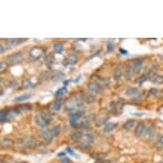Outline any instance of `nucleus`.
<instances>
[{"mask_svg": "<svg viewBox=\"0 0 163 163\" xmlns=\"http://www.w3.org/2000/svg\"><path fill=\"white\" fill-rule=\"evenodd\" d=\"M84 105V99H83V93H77L73 97L69 98L64 102V109L68 112H73L76 110L83 109Z\"/></svg>", "mask_w": 163, "mask_h": 163, "instance_id": "f257e3e1", "label": "nucleus"}, {"mask_svg": "<svg viewBox=\"0 0 163 163\" xmlns=\"http://www.w3.org/2000/svg\"><path fill=\"white\" fill-rule=\"evenodd\" d=\"M51 115H52V113L50 111H41L35 115L33 121L39 128H46L51 122Z\"/></svg>", "mask_w": 163, "mask_h": 163, "instance_id": "f03ea898", "label": "nucleus"}, {"mask_svg": "<svg viewBox=\"0 0 163 163\" xmlns=\"http://www.w3.org/2000/svg\"><path fill=\"white\" fill-rule=\"evenodd\" d=\"M40 137H41V139L44 141V142L48 143V144H50V143H52L54 138L56 137V135H54V131H52V128H49V129H46V130L41 131Z\"/></svg>", "mask_w": 163, "mask_h": 163, "instance_id": "7ed1b4c3", "label": "nucleus"}, {"mask_svg": "<svg viewBox=\"0 0 163 163\" xmlns=\"http://www.w3.org/2000/svg\"><path fill=\"white\" fill-rule=\"evenodd\" d=\"M156 124L151 123V124H149L148 127H147V130H145V133H144L145 140L152 141L153 139L156 138Z\"/></svg>", "mask_w": 163, "mask_h": 163, "instance_id": "20e7f679", "label": "nucleus"}, {"mask_svg": "<svg viewBox=\"0 0 163 163\" xmlns=\"http://www.w3.org/2000/svg\"><path fill=\"white\" fill-rule=\"evenodd\" d=\"M93 120H94V115L93 114L86 115L84 118H82V121L80 122L79 128L81 129V130H88V129L91 127Z\"/></svg>", "mask_w": 163, "mask_h": 163, "instance_id": "39448f33", "label": "nucleus"}, {"mask_svg": "<svg viewBox=\"0 0 163 163\" xmlns=\"http://www.w3.org/2000/svg\"><path fill=\"white\" fill-rule=\"evenodd\" d=\"M23 54L22 52H15V54H11L7 57V61L10 64H18L22 61Z\"/></svg>", "mask_w": 163, "mask_h": 163, "instance_id": "423d86ee", "label": "nucleus"}, {"mask_svg": "<svg viewBox=\"0 0 163 163\" xmlns=\"http://www.w3.org/2000/svg\"><path fill=\"white\" fill-rule=\"evenodd\" d=\"M87 89H88V91H89V93H92L95 95V94H98V93H101V92L105 90V88L101 87L100 84L95 83V82L90 81L87 86Z\"/></svg>", "mask_w": 163, "mask_h": 163, "instance_id": "0eeeda50", "label": "nucleus"}, {"mask_svg": "<svg viewBox=\"0 0 163 163\" xmlns=\"http://www.w3.org/2000/svg\"><path fill=\"white\" fill-rule=\"evenodd\" d=\"M124 66H125L124 63H120L114 68V72H113V79H114V81L118 82L122 79L123 74H124Z\"/></svg>", "mask_w": 163, "mask_h": 163, "instance_id": "6e6552de", "label": "nucleus"}, {"mask_svg": "<svg viewBox=\"0 0 163 163\" xmlns=\"http://www.w3.org/2000/svg\"><path fill=\"white\" fill-rule=\"evenodd\" d=\"M29 54H30L32 59L38 60V59L42 58L44 56V50L42 48H39V47H33V48H31L29 50Z\"/></svg>", "mask_w": 163, "mask_h": 163, "instance_id": "1a4fd4ad", "label": "nucleus"}, {"mask_svg": "<svg viewBox=\"0 0 163 163\" xmlns=\"http://www.w3.org/2000/svg\"><path fill=\"white\" fill-rule=\"evenodd\" d=\"M143 63H144V61H143L142 58H135L133 59L132 61H131V67H132V70L134 71V73H139V72L142 70L143 68Z\"/></svg>", "mask_w": 163, "mask_h": 163, "instance_id": "9d476101", "label": "nucleus"}, {"mask_svg": "<svg viewBox=\"0 0 163 163\" xmlns=\"http://www.w3.org/2000/svg\"><path fill=\"white\" fill-rule=\"evenodd\" d=\"M79 61V57L76 52H70V54H67L66 60H64V64L66 66H74V64L78 63Z\"/></svg>", "mask_w": 163, "mask_h": 163, "instance_id": "9b49d317", "label": "nucleus"}, {"mask_svg": "<svg viewBox=\"0 0 163 163\" xmlns=\"http://www.w3.org/2000/svg\"><path fill=\"white\" fill-rule=\"evenodd\" d=\"M147 127H148V125L145 124L144 122H139L138 124L135 125V129H134L135 137H137V138H142V137H144Z\"/></svg>", "mask_w": 163, "mask_h": 163, "instance_id": "f8f14e48", "label": "nucleus"}, {"mask_svg": "<svg viewBox=\"0 0 163 163\" xmlns=\"http://www.w3.org/2000/svg\"><path fill=\"white\" fill-rule=\"evenodd\" d=\"M133 74H134V71L132 70V67L131 64H125L124 66V80L125 81H131L133 79Z\"/></svg>", "mask_w": 163, "mask_h": 163, "instance_id": "ddd939ff", "label": "nucleus"}, {"mask_svg": "<svg viewBox=\"0 0 163 163\" xmlns=\"http://www.w3.org/2000/svg\"><path fill=\"white\" fill-rule=\"evenodd\" d=\"M84 137V132L82 130H74L73 132L70 134V140L73 142H79L80 140H82Z\"/></svg>", "mask_w": 163, "mask_h": 163, "instance_id": "4468645a", "label": "nucleus"}, {"mask_svg": "<svg viewBox=\"0 0 163 163\" xmlns=\"http://www.w3.org/2000/svg\"><path fill=\"white\" fill-rule=\"evenodd\" d=\"M91 147H92V144H89V143L84 142V141L78 142L76 144V149L81 151V152H89V151L91 150Z\"/></svg>", "mask_w": 163, "mask_h": 163, "instance_id": "2eb2a0df", "label": "nucleus"}, {"mask_svg": "<svg viewBox=\"0 0 163 163\" xmlns=\"http://www.w3.org/2000/svg\"><path fill=\"white\" fill-rule=\"evenodd\" d=\"M69 122H70V125H71L73 129H76V128H78L80 125V118L76 117L74 114H72V113H69Z\"/></svg>", "mask_w": 163, "mask_h": 163, "instance_id": "dca6fc26", "label": "nucleus"}, {"mask_svg": "<svg viewBox=\"0 0 163 163\" xmlns=\"http://www.w3.org/2000/svg\"><path fill=\"white\" fill-rule=\"evenodd\" d=\"M26 41V39H18V38H15V39H8L7 40V44L10 48H12V47H17L19 46V44H23Z\"/></svg>", "mask_w": 163, "mask_h": 163, "instance_id": "f3484780", "label": "nucleus"}, {"mask_svg": "<svg viewBox=\"0 0 163 163\" xmlns=\"http://www.w3.org/2000/svg\"><path fill=\"white\" fill-rule=\"evenodd\" d=\"M109 109H110L111 114H113V115L119 114V105H118V102H115V101L110 102L109 103Z\"/></svg>", "mask_w": 163, "mask_h": 163, "instance_id": "a211bd4d", "label": "nucleus"}, {"mask_svg": "<svg viewBox=\"0 0 163 163\" xmlns=\"http://www.w3.org/2000/svg\"><path fill=\"white\" fill-rule=\"evenodd\" d=\"M152 71H148L145 72L144 74H142V76L139 78L138 80H137V82H138V84H143V82L148 81V80H151V78H152Z\"/></svg>", "mask_w": 163, "mask_h": 163, "instance_id": "6ab92c4d", "label": "nucleus"}, {"mask_svg": "<svg viewBox=\"0 0 163 163\" xmlns=\"http://www.w3.org/2000/svg\"><path fill=\"white\" fill-rule=\"evenodd\" d=\"M92 158L95 161H98V162H103L108 158V154L105 152H97L92 154Z\"/></svg>", "mask_w": 163, "mask_h": 163, "instance_id": "aec40b11", "label": "nucleus"}, {"mask_svg": "<svg viewBox=\"0 0 163 163\" xmlns=\"http://www.w3.org/2000/svg\"><path fill=\"white\" fill-rule=\"evenodd\" d=\"M108 121H109V117L108 115H102V117L98 118L97 121H95V125L97 127H105V124H108Z\"/></svg>", "mask_w": 163, "mask_h": 163, "instance_id": "412c9836", "label": "nucleus"}, {"mask_svg": "<svg viewBox=\"0 0 163 163\" xmlns=\"http://www.w3.org/2000/svg\"><path fill=\"white\" fill-rule=\"evenodd\" d=\"M135 120H133V119H130V120H127L124 123H123V130H125V131H129V130H132L133 128L135 127Z\"/></svg>", "mask_w": 163, "mask_h": 163, "instance_id": "4be33fe9", "label": "nucleus"}, {"mask_svg": "<svg viewBox=\"0 0 163 163\" xmlns=\"http://www.w3.org/2000/svg\"><path fill=\"white\" fill-rule=\"evenodd\" d=\"M139 93H140L139 88H129V89H127V91H125V95L130 98H134L135 95H138Z\"/></svg>", "mask_w": 163, "mask_h": 163, "instance_id": "5701e85b", "label": "nucleus"}, {"mask_svg": "<svg viewBox=\"0 0 163 163\" xmlns=\"http://www.w3.org/2000/svg\"><path fill=\"white\" fill-rule=\"evenodd\" d=\"M15 144V142H13L11 139L9 138H3L1 139V141H0V145H1V148H10V147H12V145Z\"/></svg>", "mask_w": 163, "mask_h": 163, "instance_id": "b1692460", "label": "nucleus"}, {"mask_svg": "<svg viewBox=\"0 0 163 163\" xmlns=\"http://www.w3.org/2000/svg\"><path fill=\"white\" fill-rule=\"evenodd\" d=\"M83 99L84 103H88V105H91L95 101V95L92 93H83Z\"/></svg>", "mask_w": 163, "mask_h": 163, "instance_id": "393cba45", "label": "nucleus"}, {"mask_svg": "<svg viewBox=\"0 0 163 163\" xmlns=\"http://www.w3.org/2000/svg\"><path fill=\"white\" fill-rule=\"evenodd\" d=\"M52 48H54V52L58 54H61L62 52H63L64 48H63V44H61V42H54V44H52Z\"/></svg>", "mask_w": 163, "mask_h": 163, "instance_id": "a878e982", "label": "nucleus"}, {"mask_svg": "<svg viewBox=\"0 0 163 163\" xmlns=\"http://www.w3.org/2000/svg\"><path fill=\"white\" fill-rule=\"evenodd\" d=\"M27 143H28V138H19L15 142V144L18 148H27Z\"/></svg>", "mask_w": 163, "mask_h": 163, "instance_id": "bb28decb", "label": "nucleus"}, {"mask_svg": "<svg viewBox=\"0 0 163 163\" xmlns=\"http://www.w3.org/2000/svg\"><path fill=\"white\" fill-rule=\"evenodd\" d=\"M151 82L153 84H162L163 83V76L161 74H153L152 78H151Z\"/></svg>", "mask_w": 163, "mask_h": 163, "instance_id": "cd10ccee", "label": "nucleus"}, {"mask_svg": "<svg viewBox=\"0 0 163 163\" xmlns=\"http://www.w3.org/2000/svg\"><path fill=\"white\" fill-rule=\"evenodd\" d=\"M162 91H160L159 89H156V88H151L149 90V95L150 97H154V98H161L162 97Z\"/></svg>", "mask_w": 163, "mask_h": 163, "instance_id": "c85d7f7f", "label": "nucleus"}, {"mask_svg": "<svg viewBox=\"0 0 163 163\" xmlns=\"http://www.w3.org/2000/svg\"><path fill=\"white\" fill-rule=\"evenodd\" d=\"M156 150H162L163 149V134H159L156 140Z\"/></svg>", "mask_w": 163, "mask_h": 163, "instance_id": "c756f323", "label": "nucleus"}, {"mask_svg": "<svg viewBox=\"0 0 163 163\" xmlns=\"http://www.w3.org/2000/svg\"><path fill=\"white\" fill-rule=\"evenodd\" d=\"M82 141L89 143V144H92L94 142V135L92 133H84V137L82 139Z\"/></svg>", "mask_w": 163, "mask_h": 163, "instance_id": "7c9ffc66", "label": "nucleus"}, {"mask_svg": "<svg viewBox=\"0 0 163 163\" xmlns=\"http://www.w3.org/2000/svg\"><path fill=\"white\" fill-rule=\"evenodd\" d=\"M117 123L115 122H109L108 124H105V127H103V131L105 132H111V131H113L117 128Z\"/></svg>", "mask_w": 163, "mask_h": 163, "instance_id": "2f4dec72", "label": "nucleus"}, {"mask_svg": "<svg viewBox=\"0 0 163 163\" xmlns=\"http://www.w3.org/2000/svg\"><path fill=\"white\" fill-rule=\"evenodd\" d=\"M9 121V115H8V110H2L0 113V122L6 123Z\"/></svg>", "mask_w": 163, "mask_h": 163, "instance_id": "473e14b6", "label": "nucleus"}, {"mask_svg": "<svg viewBox=\"0 0 163 163\" xmlns=\"http://www.w3.org/2000/svg\"><path fill=\"white\" fill-rule=\"evenodd\" d=\"M67 91H68V89H67V87H62L60 88V89H58L56 91V93H54V97L58 98V99H60L61 97H63L64 94H67Z\"/></svg>", "mask_w": 163, "mask_h": 163, "instance_id": "72a5a7b5", "label": "nucleus"}, {"mask_svg": "<svg viewBox=\"0 0 163 163\" xmlns=\"http://www.w3.org/2000/svg\"><path fill=\"white\" fill-rule=\"evenodd\" d=\"M32 97V94H29V93H26V94H22V95H19L15 99L16 102H22V101H26V100H29L30 98Z\"/></svg>", "mask_w": 163, "mask_h": 163, "instance_id": "f704fd0d", "label": "nucleus"}, {"mask_svg": "<svg viewBox=\"0 0 163 163\" xmlns=\"http://www.w3.org/2000/svg\"><path fill=\"white\" fill-rule=\"evenodd\" d=\"M44 62H46V64L48 67H51L52 64H54V56H51V54H47V56L44 57Z\"/></svg>", "mask_w": 163, "mask_h": 163, "instance_id": "c9c22d12", "label": "nucleus"}, {"mask_svg": "<svg viewBox=\"0 0 163 163\" xmlns=\"http://www.w3.org/2000/svg\"><path fill=\"white\" fill-rule=\"evenodd\" d=\"M37 147V141L35 138H28V143H27V148L28 149H35Z\"/></svg>", "mask_w": 163, "mask_h": 163, "instance_id": "e433bc0d", "label": "nucleus"}, {"mask_svg": "<svg viewBox=\"0 0 163 163\" xmlns=\"http://www.w3.org/2000/svg\"><path fill=\"white\" fill-rule=\"evenodd\" d=\"M61 107H62V101H61V99L56 100V101L54 102V105H52V108H54V111H59V110L61 109Z\"/></svg>", "mask_w": 163, "mask_h": 163, "instance_id": "4c0bfd02", "label": "nucleus"}, {"mask_svg": "<svg viewBox=\"0 0 163 163\" xmlns=\"http://www.w3.org/2000/svg\"><path fill=\"white\" fill-rule=\"evenodd\" d=\"M31 87H36V84H33L31 82L30 79H27L22 82V88L23 89H28V88H31Z\"/></svg>", "mask_w": 163, "mask_h": 163, "instance_id": "58836bf2", "label": "nucleus"}, {"mask_svg": "<svg viewBox=\"0 0 163 163\" xmlns=\"http://www.w3.org/2000/svg\"><path fill=\"white\" fill-rule=\"evenodd\" d=\"M145 95V92H140V93L138 94V95H135L134 98H132V101L133 102H141L143 100V98H144Z\"/></svg>", "mask_w": 163, "mask_h": 163, "instance_id": "ea45409f", "label": "nucleus"}, {"mask_svg": "<svg viewBox=\"0 0 163 163\" xmlns=\"http://www.w3.org/2000/svg\"><path fill=\"white\" fill-rule=\"evenodd\" d=\"M114 49V42L112 40H108L107 42V51L108 52H112Z\"/></svg>", "mask_w": 163, "mask_h": 163, "instance_id": "a19ab883", "label": "nucleus"}, {"mask_svg": "<svg viewBox=\"0 0 163 163\" xmlns=\"http://www.w3.org/2000/svg\"><path fill=\"white\" fill-rule=\"evenodd\" d=\"M52 131H54V135H59L60 133H61V125L60 124H56V125H54L52 127Z\"/></svg>", "mask_w": 163, "mask_h": 163, "instance_id": "79ce46f5", "label": "nucleus"}, {"mask_svg": "<svg viewBox=\"0 0 163 163\" xmlns=\"http://www.w3.org/2000/svg\"><path fill=\"white\" fill-rule=\"evenodd\" d=\"M17 86H18V81H17L16 79L15 80H11V81L8 82V87H9V88H16Z\"/></svg>", "mask_w": 163, "mask_h": 163, "instance_id": "37998d69", "label": "nucleus"}, {"mask_svg": "<svg viewBox=\"0 0 163 163\" xmlns=\"http://www.w3.org/2000/svg\"><path fill=\"white\" fill-rule=\"evenodd\" d=\"M5 51H6V46H5V44H3V41H1V42H0V54H5Z\"/></svg>", "mask_w": 163, "mask_h": 163, "instance_id": "c03bdc74", "label": "nucleus"}, {"mask_svg": "<svg viewBox=\"0 0 163 163\" xmlns=\"http://www.w3.org/2000/svg\"><path fill=\"white\" fill-rule=\"evenodd\" d=\"M66 152L67 153H69V154H71V156H76V153H74V151L72 150L70 147H67V149H66Z\"/></svg>", "mask_w": 163, "mask_h": 163, "instance_id": "a18cd8bd", "label": "nucleus"}, {"mask_svg": "<svg viewBox=\"0 0 163 163\" xmlns=\"http://www.w3.org/2000/svg\"><path fill=\"white\" fill-rule=\"evenodd\" d=\"M60 163H72V162H71V160H70L69 158H63V159H61Z\"/></svg>", "mask_w": 163, "mask_h": 163, "instance_id": "49530a36", "label": "nucleus"}, {"mask_svg": "<svg viewBox=\"0 0 163 163\" xmlns=\"http://www.w3.org/2000/svg\"><path fill=\"white\" fill-rule=\"evenodd\" d=\"M0 67H1V71H3V70L7 68V64H6L3 61H1V62H0Z\"/></svg>", "mask_w": 163, "mask_h": 163, "instance_id": "de8ad7c7", "label": "nucleus"}, {"mask_svg": "<svg viewBox=\"0 0 163 163\" xmlns=\"http://www.w3.org/2000/svg\"><path fill=\"white\" fill-rule=\"evenodd\" d=\"M44 147H42V145H40V147H39V149H38V151H39V152H41V153H44V152H46V149H44Z\"/></svg>", "mask_w": 163, "mask_h": 163, "instance_id": "09e8293b", "label": "nucleus"}, {"mask_svg": "<svg viewBox=\"0 0 163 163\" xmlns=\"http://www.w3.org/2000/svg\"><path fill=\"white\" fill-rule=\"evenodd\" d=\"M66 153H67V152H59L58 154H57V156H59V158H62V159H63V156H66Z\"/></svg>", "mask_w": 163, "mask_h": 163, "instance_id": "8fccbe9b", "label": "nucleus"}, {"mask_svg": "<svg viewBox=\"0 0 163 163\" xmlns=\"http://www.w3.org/2000/svg\"><path fill=\"white\" fill-rule=\"evenodd\" d=\"M120 52H121V54H128L127 51H125L124 49H122V48L120 49Z\"/></svg>", "mask_w": 163, "mask_h": 163, "instance_id": "3c124183", "label": "nucleus"}, {"mask_svg": "<svg viewBox=\"0 0 163 163\" xmlns=\"http://www.w3.org/2000/svg\"><path fill=\"white\" fill-rule=\"evenodd\" d=\"M68 83H69V80H67V81H64V87H67V86H68Z\"/></svg>", "mask_w": 163, "mask_h": 163, "instance_id": "603ef678", "label": "nucleus"}, {"mask_svg": "<svg viewBox=\"0 0 163 163\" xmlns=\"http://www.w3.org/2000/svg\"><path fill=\"white\" fill-rule=\"evenodd\" d=\"M159 163H163V162H159Z\"/></svg>", "mask_w": 163, "mask_h": 163, "instance_id": "864d4df0", "label": "nucleus"}]
</instances>
